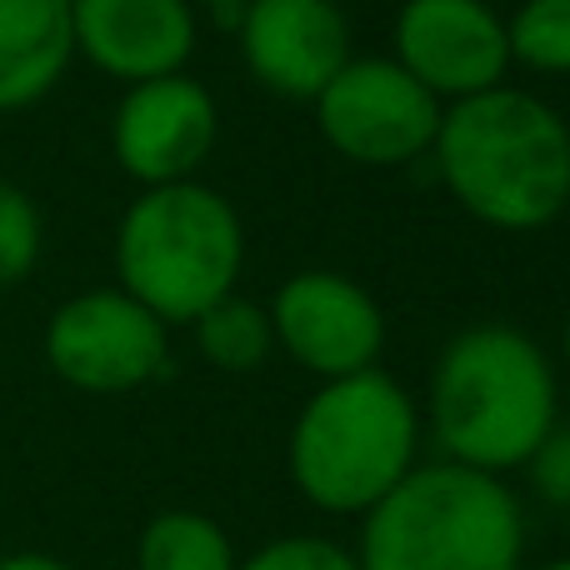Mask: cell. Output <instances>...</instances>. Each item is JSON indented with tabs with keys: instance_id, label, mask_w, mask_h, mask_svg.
Returning <instances> with one entry per match:
<instances>
[{
	"instance_id": "obj_1",
	"label": "cell",
	"mask_w": 570,
	"mask_h": 570,
	"mask_svg": "<svg viewBox=\"0 0 570 570\" xmlns=\"http://www.w3.org/2000/svg\"><path fill=\"white\" fill-rule=\"evenodd\" d=\"M421 421L441 461L511 475L561 421V371L521 325H465L435 355Z\"/></svg>"
},
{
	"instance_id": "obj_2",
	"label": "cell",
	"mask_w": 570,
	"mask_h": 570,
	"mask_svg": "<svg viewBox=\"0 0 570 570\" xmlns=\"http://www.w3.org/2000/svg\"><path fill=\"white\" fill-rule=\"evenodd\" d=\"M431 160L451 200L485 230L535 236L570 210V120L511 80L445 106Z\"/></svg>"
},
{
	"instance_id": "obj_3",
	"label": "cell",
	"mask_w": 570,
	"mask_h": 570,
	"mask_svg": "<svg viewBox=\"0 0 570 570\" xmlns=\"http://www.w3.org/2000/svg\"><path fill=\"white\" fill-rule=\"evenodd\" d=\"M421 401L385 365L321 381L285 435V471L321 515L361 521L425 461Z\"/></svg>"
},
{
	"instance_id": "obj_4",
	"label": "cell",
	"mask_w": 570,
	"mask_h": 570,
	"mask_svg": "<svg viewBox=\"0 0 570 570\" xmlns=\"http://www.w3.org/2000/svg\"><path fill=\"white\" fill-rule=\"evenodd\" d=\"M361 570H525L531 521L505 475L421 461L361 515Z\"/></svg>"
},
{
	"instance_id": "obj_5",
	"label": "cell",
	"mask_w": 570,
	"mask_h": 570,
	"mask_svg": "<svg viewBox=\"0 0 570 570\" xmlns=\"http://www.w3.org/2000/svg\"><path fill=\"white\" fill-rule=\"evenodd\" d=\"M116 285L176 331L240 291L246 226L206 180L136 190L110 240Z\"/></svg>"
},
{
	"instance_id": "obj_6",
	"label": "cell",
	"mask_w": 570,
	"mask_h": 570,
	"mask_svg": "<svg viewBox=\"0 0 570 570\" xmlns=\"http://www.w3.org/2000/svg\"><path fill=\"white\" fill-rule=\"evenodd\" d=\"M40 355L70 391L130 395L170 371V325L120 285H90L50 311Z\"/></svg>"
},
{
	"instance_id": "obj_7",
	"label": "cell",
	"mask_w": 570,
	"mask_h": 570,
	"mask_svg": "<svg viewBox=\"0 0 570 570\" xmlns=\"http://www.w3.org/2000/svg\"><path fill=\"white\" fill-rule=\"evenodd\" d=\"M315 130L361 170H401L431 156L445 106L391 56H351L311 100Z\"/></svg>"
},
{
	"instance_id": "obj_8",
	"label": "cell",
	"mask_w": 570,
	"mask_h": 570,
	"mask_svg": "<svg viewBox=\"0 0 570 570\" xmlns=\"http://www.w3.org/2000/svg\"><path fill=\"white\" fill-rule=\"evenodd\" d=\"M271 335L285 361H295L315 381L371 371L385 355V311L355 276L341 271H295L266 301Z\"/></svg>"
},
{
	"instance_id": "obj_9",
	"label": "cell",
	"mask_w": 570,
	"mask_h": 570,
	"mask_svg": "<svg viewBox=\"0 0 570 570\" xmlns=\"http://www.w3.org/2000/svg\"><path fill=\"white\" fill-rule=\"evenodd\" d=\"M220 146V106L190 70L126 86L110 110V156L136 190L200 180Z\"/></svg>"
},
{
	"instance_id": "obj_10",
	"label": "cell",
	"mask_w": 570,
	"mask_h": 570,
	"mask_svg": "<svg viewBox=\"0 0 570 570\" xmlns=\"http://www.w3.org/2000/svg\"><path fill=\"white\" fill-rule=\"evenodd\" d=\"M391 60L441 106L485 96L515 70L505 16L491 0H401L391 20Z\"/></svg>"
},
{
	"instance_id": "obj_11",
	"label": "cell",
	"mask_w": 570,
	"mask_h": 570,
	"mask_svg": "<svg viewBox=\"0 0 570 570\" xmlns=\"http://www.w3.org/2000/svg\"><path fill=\"white\" fill-rule=\"evenodd\" d=\"M246 76L281 100H315L355 56L341 0H246L236 10Z\"/></svg>"
},
{
	"instance_id": "obj_12",
	"label": "cell",
	"mask_w": 570,
	"mask_h": 570,
	"mask_svg": "<svg viewBox=\"0 0 570 570\" xmlns=\"http://www.w3.org/2000/svg\"><path fill=\"white\" fill-rule=\"evenodd\" d=\"M76 60L120 90L190 70L200 46V10L190 0H70Z\"/></svg>"
},
{
	"instance_id": "obj_13",
	"label": "cell",
	"mask_w": 570,
	"mask_h": 570,
	"mask_svg": "<svg viewBox=\"0 0 570 570\" xmlns=\"http://www.w3.org/2000/svg\"><path fill=\"white\" fill-rule=\"evenodd\" d=\"M70 66V0H0V116L50 100Z\"/></svg>"
},
{
	"instance_id": "obj_14",
	"label": "cell",
	"mask_w": 570,
	"mask_h": 570,
	"mask_svg": "<svg viewBox=\"0 0 570 570\" xmlns=\"http://www.w3.org/2000/svg\"><path fill=\"white\" fill-rule=\"evenodd\" d=\"M236 541L206 511H160L136 541V570H236Z\"/></svg>"
},
{
	"instance_id": "obj_15",
	"label": "cell",
	"mask_w": 570,
	"mask_h": 570,
	"mask_svg": "<svg viewBox=\"0 0 570 570\" xmlns=\"http://www.w3.org/2000/svg\"><path fill=\"white\" fill-rule=\"evenodd\" d=\"M190 335H196V351L206 365L226 375H250L276 355V335H271V315L261 301H246V295H226L216 301L206 315L190 321Z\"/></svg>"
},
{
	"instance_id": "obj_16",
	"label": "cell",
	"mask_w": 570,
	"mask_h": 570,
	"mask_svg": "<svg viewBox=\"0 0 570 570\" xmlns=\"http://www.w3.org/2000/svg\"><path fill=\"white\" fill-rule=\"evenodd\" d=\"M511 66L531 76H570V0H521L505 16Z\"/></svg>"
},
{
	"instance_id": "obj_17",
	"label": "cell",
	"mask_w": 570,
	"mask_h": 570,
	"mask_svg": "<svg viewBox=\"0 0 570 570\" xmlns=\"http://www.w3.org/2000/svg\"><path fill=\"white\" fill-rule=\"evenodd\" d=\"M46 256V216L26 186L0 176V295L20 291Z\"/></svg>"
},
{
	"instance_id": "obj_18",
	"label": "cell",
	"mask_w": 570,
	"mask_h": 570,
	"mask_svg": "<svg viewBox=\"0 0 570 570\" xmlns=\"http://www.w3.org/2000/svg\"><path fill=\"white\" fill-rule=\"evenodd\" d=\"M236 570H361V561H355L351 546L331 541V535L295 531V535L266 541L261 551L240 556Z\"/></svg>"
},
{
	"instance_id": "obj_19",
	"label": "cell",
	"mask_w": 570,
	"mask_h": 570,
	"mask_svg": "<svg viewBox=\"0 0 570 570\" xmlns=\"http://www.w3.org/2000/svg\"><path fill=\"white\" fill-rule=\"evenodd\" d=\"M521 471H525V481H531L535 501L551 505V511H570V421L566 415L551 425V435L535 445V455Z\"/></svg>"
},
{
	"instance_id": "obj_20",
	"label": "cell",
	"mask_w": 570,
	"mask_h": 570,
	"mask_svg": "<svg viewBox=\"0 0 570 570\" xmlns=\"http://www.w3.org/2000/svg\"><path fill=\"white\" fill-rule=\"evenodd\" d=\"M0 570H76V566L46 551H10V556H0Z\"/></svg>"
},
{
	"instance_id": "obj_21",
	"label": "cell",
	"mask_w": 570,
	"mask_h": 570,
	"mask_svg": "<svg viewBox=\"0 0 570 570\" xmlns=\"http://www.w3.org/2000/svg\"><path fill=\"white\" fill-rule=\"evenodd\" d=\"M561 371L570 375V305H566V315H561Z\"/></svg>"
},
{
	"instance_id": "obj_22",
	"label": "cell",
	"mask_w": 570,
	"mask_h": 570,
	"mask_svg": "<svg viewBox=\"0 0 570 570\" xmlns=\"http://www.w3.org/2000/svg\"><path fill=\"white\" fill-rule=\"evenodd\" d=\"M190 6H196V10H200V6H210V10H230V16H236V10L246 6V0H190Z\"/></svg>"
},
{
	"instance_id": "obj_23",
	"label": "cell",
	"mask_w": 570,
	"mask_h": 570,
	"mask_svg": "<svg viewBox=\"0 0 570 570\" xmlns=\"http://www.w3.org/2000/svg\"><path fill=\"white\" fill-rule=\"evenodd\" d=\"M525 570H570V556H556V561H541V566H525Z\"/></svg>"
}]
</instances>
